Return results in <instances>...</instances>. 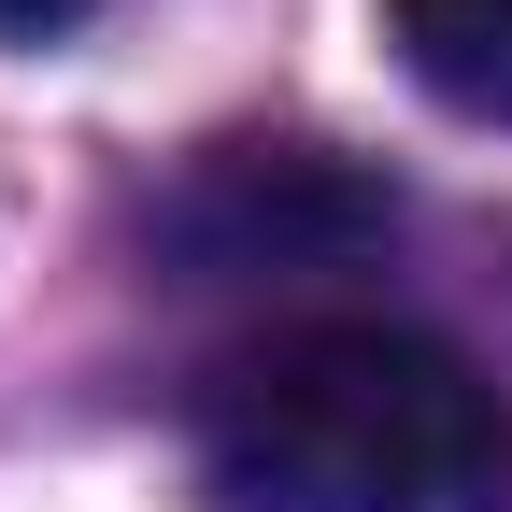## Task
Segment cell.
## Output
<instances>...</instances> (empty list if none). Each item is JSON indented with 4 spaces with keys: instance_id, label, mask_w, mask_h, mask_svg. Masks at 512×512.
Listing matches in <instances>:
<instances>
[{
    "instance_id": "obj_1",
    "label": "cell",
    "mask_w": 512,
    "mask_h": 512,
    "mask_svg": "<svg viewBox=\"0 0 512 512\" xmlns=\"http://www.w3.org/2000/svg\"><path fill=\"white\" fill-rule=\"evenodd\" d=\"M228 512H512V399L427 328L328 313L200 399Z\"/></svg>"
},
{
    "instance_id": "obj_2",
    "label": "cell",
    "mask_w": 512,
    "mask_h": 512,
    "mask_svg": "<svg viewBox=\"0 0 512 512\" xmlns=\"http://www.w3.org/2000/svg\"><path fill=\"white\" fill-rule=\"evenodd\" d=\"M384 228H399V200L328 143H214L157 214L185 271H313V256H356Z\"/></svg>"
},
{
    "instance_id": "obj_3",
    "label": "cell",
    "mask_w": 512,
    "mask_h": 512,
    "mask_svg": "<svg viewBox=\"0 0 512 512\" xmlns=\"http://www.w3.org/2000/svg\"><path fill=\"white\" fill-rule=\"evenodd\" d=\"M384 29H399V57H413L427 100L512 128V0H384Z\"/></svg>"
},
{
    "instance_id": "obj_4",
    "label": "cell",
    "mask_w": 512,
    "mask_h": 512,
    "mask_svg": "<svg viewBox=\"0 0 512 512\" xmlns=\"http://www.w3.org/2000/svg\"><path fill=\"white\" fill-rule=\"evenodd\" d=\"M100 0H0V43H57V29H86Z\"/></svg>"
}]
</instances>
